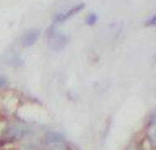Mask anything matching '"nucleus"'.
I'll list each match as a JSON object with an SVG mask.
<instances>
[{"label": "nucleus", "instance_id": "obj_1", "mask_svg": "<svg viewBox=\"0 0 156 150\" xmlns=\"http://www.w3.org/2000/svg\"><path fill=\"white\" fill-rule=\"evenodd\" d=\"M44 141H45L46 150H65L66 149L63 137L60 133H56V132L46 133Z\"/></svg>", "mask_w": 156, "mask_h": 150}, {"label": "nucleus", "instance_id": "obj_2", "mask_svg": "<svg viewBox=\"0 0 156 150\" xmlns=\"http://www.w3.org/2000/svg\"><path fill=\"white\" fill-rule=\"evenodd\" d=\"M26 134H27L26 127H22V126H12V127H10L6 130L5 138L7 139V141H15V140H18V139L23 138Z\"/></svg>", "mask_w": 156, "mask_h": 150}, {"label": "nucleus", "instance_id": "obj_3", "mask_svg": "<svg viewBox=\"0 0 156 150\" xmlns=\"http://www.w3.org/2000/svg\"><path fill=\"white\" fill-rule=\"evenodd\" d=\"M49 41H50V46L54 50H61L62 48L66 46L68 39L66 35L60 34V33H51V35L49 37Z\"/></svg>", "mask_w": 156, "mask_h": 150}, {"label": "nucleus", "instance_id": "obj_4", "mask_svg": "<svg viewBox=\"0 0 156 150\" xmlns=\"http://www.w3.org/2000/svg\"><path fill=\"white\" fill-rule=\"evenodd\" d=\"M39 34H40L39 29H29V30H27L21 38V45L24 46V48H28V46L33 45L37 41V39L39 38Z\"/></svg>", "mask_w": 156, "mask_h": 150}, {"label": "nucleus", "instance_id": "obj_5", "mask_svg": "<svg viewBox=\"0 0 156 150\" xmlns=\"http://www.w3.org/2000/svg\"><path fill=\"white\" fill-rule=\"evenodd\" d=\"M83 7H84V4H78V5L73 6L72 9H69L66 12H61V13L56 15L55 16V22H65L66 20H68L69 17H72L73 15H76L77 12H79Z\"/></svg>", "mask_w": 156, "mask_h": 150}, {"label": "nucleus", "instance_id": "obj_6", "mask_svg": "<svg viewBox=\"0 0 156 150\" xmlns=\"http://www.w3.org/2000/svg\"><path fill=\"white\" fill-rule=\"evenodd\" d=\"M96 21H98V15L96 13H90V15H88V17L85 20V23L89 24V26H93L94 23H96Z\"/></svg>", "mask_w": 156, "mask_h": 150}, {"label": "nucleus", "instance_id": "obj_7", "mask_svg": "<svg viewBox=\"0 0 156 150\" xmlns=\"http://www.w3.org/2000/svg\"><path fill=\"white\" fill-rule=\"evenodd\" d=\"M145 26H149V27H151V26H156V15H154L152 17H150V18L145 22Z\"/></svg>", "mask_w": 156, "mask_h": 150}, {"label": "nucleus", "instance_id": "obj_8", "mask_svg": "<svg viewBox=\"0 0 156 150\" xmlns=\"http://www.w3.org/2000/svg\"><path fill=\"white\" fill-rule=\"evenodd\" d=\"M4 85H6V79H5L4 77H1V76H0V88H1V87H4Z\"/></svg>", "mask_w": 156, "mask_h": 150}]
</instances>
